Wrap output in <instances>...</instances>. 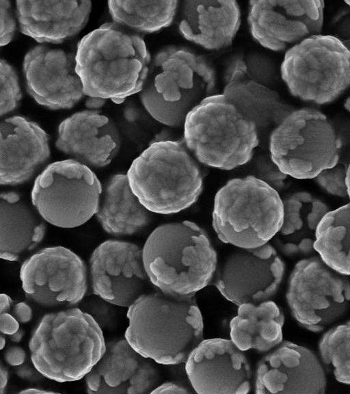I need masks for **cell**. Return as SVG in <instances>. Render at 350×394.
I'll return each instance as SVG.
<instances>
[{
	"instance_id": "obj_1",
	"label": "cell",
	"mask_w": 350,
	"mask_h": 394,
	"mask_svg": "<svg viewBox=\"0 0 350 394\" xmlns=\"http://www.w3.org/2000/svg\"><path fill=\"white\" fill-rule=\"evenodd\" d=\"M75 60L85 95L116 103L142 91L152 61L142 36L113 22L84 36Z\"/></svg>"
},
{
	"instance_id": "obj_2",
	"label": "cell",
	"mask_w": 350,
	"mask_h": 394,
	"mask_svg": "<svg viewBox=\"0 0 350 394\" xmlns=\"http://www.w3.org/2000/svg\"><path fill=\"white\" fill-rule=\"evenodd\" d=\"M127 319L126 340L157 363L185 362L202 341V316L193 296L145 293L128 307Z\"/></svg>"
},
{
	"instance_id": "obj_3",
	"label": "cell",
	"mask_w": 350,
	"mask_h": 394,
	"mask_svg": "<svg viewBox=\"0 0 350 394\" xmlns=\"http://www.w3.org/2000/svg\"><path fill=\"white\" fill-rule=\"evenodd\" d=\"M145 270L159 290L193 296L215 275L217 254L206 232L184 220L161 224L148 237L142 248Z\"/></svg>"
},
{
	"instance_id": "obj_4",
	"label": "cell",
	"mask_w": 350,
	"mask_h": 394,
	"mask_svg": "<svg viewBox=\"0 0 350 394\" xmlns=\"http://www.w3.org/2000/svg\"><path fill=\"white\" fill-rule=\"evenodd\" d=\"M29 348L39 373L68 382L86 376L103 355L106 342L90 314L70 307L44 315L31 334Z\"/></svg>"
},
{
	"instance_id": "obj_5",
	"label": "cell",
	"mask_w": 350,
	"mask_h": 394,
	"mask_svg": "<svg viewBox=\"0 0 350 394\" xmlns=\"http://www.w3.org/2000/svg\"><path fill=\"white\" fill-rule=\"evenodd\" d=\"M216 73L208 60L189 48L170 45L152 59L139 97L155 120L179 128L192 109L216 94Z\"/></svg>"
},
{
	"instance_id": "obj_6",
	"label": "cell",
	"mask_w": 350,
	"mask_h": 394,
	"mask_svg": "<svg viewBox=\"0 0 350 394\" xmlns=\"http://www.w3.org/2000/svg\"><path fill=\"white\" fill-rule=\"evenodd\" d=\"M130 187L149 211L169 215L190 207L203 189L198 161L181 140L150 144L129 168Z\"/></svg>"
},
{
	"instance_id": "obj_7",
	"label": "cell",
	"mask_w": 350,
	"mask_h": 394,
	"mask_svg": "<svg viewBox=\"0 0 350 394\" xmlns=\"http://www.w3.org/2000/svg\"><path fill=\"white\" fill-rule=\"evenodd\" d=\"M183 129L184 142L196 159L224 170L247 163L259 144L256 124L223 94L192 109Z\"/></svg>"
},
{
	"instance_id": "obj_8",
	"label": "cell",
	"mask_w": 350,
	"mask_h": 394,
	"mask_svg": "<svg viewBox=\"0 0 350 394\" xmlns=\"http://www.w3.org/2000/svg\"><path fill=\"white\" fill-rule=\"evenodd\" d=\"M283 218L278 191L254 176L230 179L215 196L213 228L221 241L239 248L267 244L279 233Z\"/></svg>"
},
{
	"instance_id": "obj_9",
	"label": "cell",
	"mask_w": 350,
	"mask_h": 394,
	"mask_svg": "<svg viewBox=\"0 0 350 394\" xmlns=\"http://www.w3.org/2000/svg\"><path fill=\"white\" fill-rule=\"evenodd\" d=\"M272 162L284 175L314 179L336 166L342 142L332 122L312 107L293 109L272 131L269 142Z\"/></svg>"
},
{
	"instance_id": "obj_10",
	"label": "cell",
	"mask_w": 350,
	"mask_h": 394,
	"mask_svg": "<svg viewBox=\"0 0 350 394\" xmlns=\"http://www.w3.org/2000/svg\"><path fill=\"white\" fill-rule=\"evenodd\" d=\"M280 73L293 96L329 104L350 86V52L334 36L314 35L285 52Z\"/></svg>"
},
{
	"instance_id": "obj_11",
	"label": "cell",
	"mask_w": 350,
	"mask_h": 394,
	"mask_svg": "<svg viewBox=\"0 0 350 394\" xmlns=\"http://www.w3.org/2000/svg\"><path fill=\"white\" fill-rule=\"evenodd\" d=\"M102 193L100 181L90 167L71 159L48 165L35 179L31 198L44 221L70 228L96 214Z\"/></svg>"
},
{
	"instance_id": "obj_12",
	"label": "cell",
	"mask_w": 350,
	"mask_h": 394,
	"mask_svg": "<svg viewBox=\"0 0 350 394\" xmlns=\"http://www.w3.org/2000/svg\"><path fill=\"white\" fill-rule=\"evenodd\" d=\"M286 296L297 321L307 330L320 332L348 309L350 282L320 257H312L295 265Z\"/></svg>"
},
{
	"instance_id": "obj_13",
	"label": "cell",
	"mask_w": 350,
	"mask_h": 394,
	"mask_svg": "<svg viewBox=\"0 0 350 394\" xmlns=\"http://www.w3.org/2000/svg\"><path fill=\"white\" fill-rule=\"evenodd\" d=\"M19 276L26 297L45 308L73 306L82 301L88 289L84 261L61 246L33 254L21 265Z\"/></svg>"
},
{
	"instance_id": "obj_14",
	"label": "cell",
	"mask_w": 350,
	"mask_h": 394,
	"mask_svg": "<svg viewBox=\"0 0 350 394\" xmlns=\"http://www.w3.org/2000/svg\"><path fill=\"white\" fill-rule=\"evenodd\" d=\"M271 60L258 53L239 55L228 64L222 94L257 126L278 124L293 109L275 90Z\"/></svg>"
},
{
	"instance_id": "obj_15",
	"label": "cell",
	"mask_w": 350,
	"mask_h": 394,
	"mask_svg": "<svg viewBox=\"0 0 350 394\" xmlns=\"http://www.w3.org/2000/svg\"><path fill=\"white\" fill-rule=\"evenodd\" d=\"M324 13L323 1L254 0L249 2L247 23L260 45L273 51H286L321 34Z\"/></svg>"
},
{
	"instance_id": "obj_16",
	"label": "cell",
	"mask_w": 350,
	"mask_h": 394,
	"mask_svg": "<svg viewBox=\"0 0 350 394\" xmlns=\"http://www.w3.org/2000/svg\"><path fill=\"white\" fill-rule=\"evenodd\" d=\"M284 273V261L267 243L230 253L216 272L214 284L224 297L237 305L256 304L274 296Z\"/></svg>"
},
{
	"instance_id": "obj_17",
	"label": "cell",
	"mask_w": 350,
	"mask_h": 394,
	"mask_svg": "<svg viewBox=\"0 0 350 394\" xmlns=\"http://www.w3.org/2000/svg\"><path fill=\"white\" fill-rule=\"evenodd\" d=\"M94 294L108 303L129 307L145 293L149 280L142 249L137 244L109 239L99 244L90 259Z\"/></svg>"
},
{
	"instance_id": "obj_18",
	"label": "cell",
	"mask_w": 350,
	"mask_h": 394,
	"mask_svg": "<svg viewBox=\"0 0 350 394\" xmlns=\"http://www.w3.org/2000/svg\"><path fill=\"white\" fill-rule=\"evenodd\" d=\"M23 69L27 92L44 107L70 109L85 96L72 53L37 45L25 55Z\"/></svg>"
},
{
	"instance_id": "obj_19",
	"label": "cell",
	"mask_w": 350,
	"mask_h": 394,
	"mask_svg": "<svg viewBox=\"0 0 350 394\" xmlns=\"http://www.w3.org/2000/svg\"><path fill=\"white\" fill-rule=\"evenodd\" d=\"M185 362L189 382L198 393H247L251 390L250 364L232 340H202Z\"/></svg>"
},
{
	"instance_id": "obj_20",
	"label": "cell",
	"mask_w": 350,
	"mask_h": 394,
	"mask_svg": "<svg viewBox=\"0 0 350 394\" xmlns=\"http://www.w3.org/2000/svg\"><path fill=\"white\" fill-rule=\"evenodd\" d=\"M254 389L256 393H323L326 378L312 352L284 341L258 362Z\"/></svg>"
},
{
	"instance_id": "obj_21",
	"label": "cell",
	"mask_w": 350,
	"mask_h": 394,
	"mask_svg": "<svg viewBox=\"0 0 350 394\" xmlns=\"http://www.w3.org/2000/svg\"><path fill=\"white\" fill-rule=\"evenodd\" d=\"M160 375L152 360L126 339L106 342L105 351L85 377L88 393L142 394L158 386Z\"/></svg>"
},
{
	"instance_id": "obj_22",
	"label": "cell",
	"mask_w": 350,
	"mask_h": 394,
	"mask_svg": "<svg viewBox=\"0 0 350 394\" xmlns=\"http://www.w3.org/2000/svg\"><path fill=\"white\" fill-rule=\"evenodd\" d=\"M57 148L89 167L103 168L116 156L120 136L114 122L96 109L77 111L59 124Z\"/></svg>"
},
{
	"instance_id": "obj_23",
	"label": "cell",
	"mask_w": 350,
	"mask_h": 394,
	"mask_svg": "<svg viewBox=\"0 0 350 394\" xmlns=\"http://www.w3.org/2000/svg\"><path fill=\"white\" fill-rule=\"evenodd\" d=\"M49 136L36 122L21 116L5 118L0 124V183L23 184L50 157Z\"/></svg>"
},
{
	"instance_id": "obj_24",
	"label": "cell",
	"mask_w": 350,
	"mask_h": 394,
	"mask_svg": "<svg viewBox=\"0 0 350 394\" xmlns=\"http://www.w3.org/2000/svg\"><path fill=\"white\" fill-rule=\"evenodd\" d=\"M90 1H16V15L21 31L36 42L62 43L86 25Z\"/></svg>"
},
{
	"instance_id": "obj_25",
	"label": "cell",
	"mask_w": 350,
	"mask_h": 394,
	"mask_svg": "<svg viewBox=\"0 0 350 394\" xmlns=\"http://www.w3.org/2000/svg\"><path fill=\"white\" fill-rule=\"evenodd\" d=\"M241 21V10L236 1H185L180 8L178 30L185 40L205 49L217 51L232 44Z\"/></svg>"
},
{
	"instance_id": "obj_26",
	"label": "cell",
	"mask_w": 350,
	"mask_h": 394,
	"mask_svg": "<svg viewBox=\"0 0 350 394\" xmlns=\"http://www.w3.org/2000/svg\"><path fill=\"white\" fill-rule=\"evenodd\" d=\"M43 218L14 192L0 195V257L14 261L34 248L44 237Z\"/></svg>"
},
{
	"instance_id": "obj_27",
	"label": "cell",
	"mask_w": 350,
	"mask_h": 394,
	"mask_svg": "<svg viewBox=\"0 0 350 394\" xmlns=\"http://www.w3.org/2000/svg\"><path fill=\"white\" fill-rule=\"evenodd\" d=\"M96 215L103 230L114 236L135 234L151 220L150 211L133 192L124 174H113L107 181Z\"/></svg>"
},
{
	"instance_id": "obj_28",
	"label": "cell",
	"mask_w": 350,
	"mask_h": 394,
	"mask_svg": "<svg viewBox=\"0 0 350 394\" xmlns=\"http://www.w3.org/2000/svg\"><path fill=\"white\" fill-rule=\"evenodd\" d=\"M284 315L271 300L240 305L231 320L230 338L242 351L268 352L282 341Z\"/></svg>"
},
{
	"instance_id": "obj_29",
	"label": "cell",
	"mask_w": 350,
	"mask_h": 394,
	"mask_svg": "<svg viewBox=\"0 0 350 394\" xmlns=\"http://www.w3.org/2000/svg\"><path fill=\"white\" fill-rule=\"evenodd\" d=\"M314 248L329 267L350 275V202L330 210L314 231Z\"/></svg>"
},
{
	"instance_id": "obj_30",
	"label": "cell",
	"mask_w": 350,
	"mask_h": 394,
	"mask_svg": "<svg viewBox=\"0 0 350 394\" xmlns=\"http://www.w3.org/2000/svg\"><path fill=\"white\" fill-rule=\"evenodd\" d=\"M179 2L170 1H109L113 23L136 34H152L169 27L174 21Z\"/></svg>"
},
{
	"instance_id": "obj_31",
	"label": "cell",
	"mask_w": 350,
	"mask_h": 394,
	"mask_svg": "<svg viewBox=\"0 0 350 394\" xmlns=\"http://www.w3.org/2000/svg\"><path fill=\"white\" fill-rule=\"evenodd\" d=\"M319 349L322 361L334 378L350 384V321L325 332Z\"/></svg>"
},
{
	"instance_id": "obj_32",
	"label": "cell",
	"mask_w": 350,
	"mask_h": 394,
	"mask_svg": "<svg viewBox=\"0 0 350 394\" xmlns=\"http://www.w3.org/2000/svg\"><path fill=\"white\" fill-rule=\"evenodd\" d=\"M314 198L309 192H298L282 199L284 218L278 233L284 238L279 240V246L291 239L303 228L304 208Z\"/></svg>"
},
{
	"instance_id": "obj_33",
	"label": "cell",
	"mask_w": 350,
	"mask_h": 394,
	"mask_svg": "<svg viewBox=\"0 0 350 394\" xmlns=\"http://www.w3.org/2000/svg\"><path fill=\"white\" fill-rule=\"evenodd\" d=\"M22 98L19 79L14 68L5 60L0 62V114L14 111Z\"/></svg>"
},
{
	"instance_id": "obj_34",
	"label": "cell",
	"mask_w": 350,
	"mask_h": 394,
	"mask_svg": "<svg viewBox=\"0 0 350 394\" xmlns=\"http://www.w3.org/2000/svg\"><path fill=\"white\" fill-rule=\"evenodd\" d=\"M347 166L338 163L321 172L314 179L327 194L340 198L348 197L346 183Z\"/></svg>"
},
{
	"instance_id": "obj_35",
	"label": "cell",
	"mask_w": 350,
	"mask_h": 394,
	"mask_svg": "<svg viewBox=\"0 0 350 394\" xmlns=\"http://www.w3.org/2000/svg\"><path fill=\"white\" fill-rule=\"evenodd\" d=\"M0 45L8 44L14 38L16 31V21L12 3L0 0Z\"/></svg>"
},
{
	"instance_id": "obj_36",
	"label": "cell",
	"mask_w": 350,
	"mask_h": 394,
	"mask_svg": "<svg viewBox=\"0 0 350 394\" xmlns=\"http://www.w3.org/2000/svg\"><path fill=\"white\" fill-rule=\"evenodd\" d=\"M329 211V208L325 202L314 198L306 220L308 228L310 231H315L321 220Z\"/></svg>"
},
{
	"instance_id": "obj_37",
	"label": "cell",
	"mask_w": 350,
	"mask_h": 394,
	"mask_svg": "<svg viewBox=\"0 0 350 394\" xmlns=\"http://www.w3.org/2000/svg\"><path fill=\"white\" fill-rule=\"evenodd\" d=\"M0 330L1 334L10 336L14 342L20 341L23 337L19 331L18 321L8 312L0 313Z\"/></svg>"
},
{
	"instance_id": "obj_38",
	"label": "cell",
	"mask_w": 350,
	"mask_h": 394,
	"mask_svg": "<svg viewBox=\"0 0 350 394\" xmlns=\"http://www.w3.org/2000/svg\"><path fill=\"white\" fill-rule=\"evenodd\" d=\"M4 358L9 365L17 367L25 362L26 353L23 348L13 346L6 350L4 354Z\"/></svg>"
},
{
	"instance_id": "obj_39",
	"label": "cell",
	"mask_w": 350,
	"mask_h": 394,
	"mask_svg": "<svg viewBox=\"0 0 350 394\" xmlns=\"http://www.w3.org/2000/svg\"><path fill=\"white\" fill-rule=\"evenodd\" d=\"M190 389L185 385L174 382H167L157 386L151 393H189Z\"/></svg>"
},
{
	"instance_id": "obj_40",
	"label": "cell",
	"mask_w": 350,
	"mask_h": 394,
	"mask_svg": "<svg viewBox=\"0 0 350 394\" xmlns=\"http://www.w3.org/2000/svg\"><path fill=\"white\" fill-rule=\"evenodd\" d=\"M13 314L20 323H27L32 318L31 307L24 302L17 303L13 308Z\"/></svg>"
},
{
	"instance_id": "obj_41",
	"label": "cell",
	"mask_w": 350,
	"mask_h": 394,
	"mask_svg": "<svg viewBox=\"0 0 350 394\" xmlns=\"http://www.w3.org/2000/svg\"><path fill=\"white\" fill-rule=\"evenodd\" d=\"M12 303V300L8 295L1 293L0 296V313L8 312L10 309Z\"/></svg>"
},
{
	"instance_id": "obj_42",
	"label": "cell",
	"mask_w": 350,
	"mask_h": 394,
	"mask_svg": "<svg viewBox=\"0 0 350 394\" xmlns=\"http://www.w3.org/2000/svg\"><path fill=\"white\" fill-rule=\"evenodd\" d=\"M8 382V371L1 364L0 369V393H3L5 391Z\"/></svg>"
},
{
	"instance_id": "obj_43",
	"label": "cell",
	"mask_w": 350,
	"mask_h": 394,
	"mask_svg": "<svg viewBox=\"0 0 350 394\" xmlns=\"http://www.w3.org/2000/svg\"><path fill=\"white\" fill-rule=\"evenodd\" d=\"M57 392L52 391L50 390H46L44 389L40 388H26L23 390H21L19 393H30V394H44V393H55Z\"/></svg>"
},
{
	"instance_id": "obj_44",
	"label": "cell",
	"mask_w": 350,
	"mask_h": 394,
	"mask_svg": "<svg viewBox=\"0 0 350 394\" xmlns=\"http://www.w3.org/2000/svg\"><path fill=\"white\" fill-rule=\"evenodd\" d=\"M89 100L87 102V107L90 109H96V108H99L101 105H103L104 101L105 100L98 98H91L89 97Z\"/></svg>"
},
{
	"instance_id": "obj_45",
	"label": "cell",
	"mask_w": 350,
	"mask_h": 394,
	"mask_svg": "<svg viewBox=\"0 0 350 394\" xmlns=\"http://www.w3.org/2000/svg\"><path fill=\"white\" fill-rule=\"evenodd\" d=\"M346 183L347 187L348 197L350 199V163L347 166Z\"/></svg>"
},
{
	"instance_id": "obj_46",
	"label": "cell",
	"mask_w": 350,
	"mask_h": 394,
	"mask_svg": "<svg viewBox=\"0 0 350 394\" xmlns=\"http://www.w3.org/2000/svg\"><path fill=\"white\" fill-rule=\"evenodd\" d=\"M344 107L350 113V96L345 101Z\"/></svg>"
},
{
	"instance_id": "obj_47",
	"label": "cell",
	"mask_w": 350,
	"mask_h": 394,
	"mask_svg": "<svg viewBox=\"0 0 350 394\" xmlns=\"http://www.w3.org/2000/svg\"><path fill=\"white\" fill-rule=\"evenodd\" d=\"M345 45L346 46V47L348 49V50L350 52V38H348L347 39L342 40Z\"/></svg>"
},
{
	"instance_id": "obj_48",
	"label": "cell",
	"mask_w": 350,
	"mask_h": 394,
	"mask_svg": "<svg viewBox=\"0 0 350 394\" xmlns=\"http://www.w3.org/2000/svg\"><path fill=\"white\" fill-rule=\"evenodd\" d=\"M5 345V338L1 335V349H3V347Z\"/></svg>"
},
{
	"instance_id": "obj_49",
	"label": "cell",
	"mask_w": 350,
	"mask_h": 394,
	"mask_svg": "<svg viewBox=\"0 0 350 394\" xmlns=\"http://www.w3.org/2000/svg\"><path fill=\"white\" fill-rule=\"evenodd\" d=\"M345 3L349 7H350V1H345Z\"/></svg>"
}]
</instances>
